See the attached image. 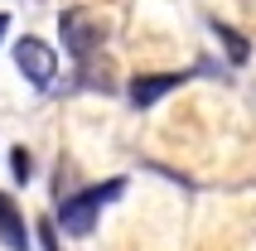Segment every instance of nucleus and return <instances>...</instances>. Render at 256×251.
<instances>
[{"label":"nucleus","mask_w":256,"mask_h":251,"mask_svg":"<svg viewBox=\"0 0 256 251\" xmlns=\"http://www.w3.org/2000/svg\"><path fill=\"white\" fill-rule=\"evenodd\" d=\"M126 194V179H106V184H87L78 188L72 198H58V212H54V227H63L68 237H92V227H97V212L106 203Z\"/></svg>","instance_id":"obj_1"},{"label":"nucleus","mask_w":256,"mask_h":251,"mask_svg":"<svg viewBox=\"0 0 256 251\" xmlns=\"http://www.w3.org/2000/svg\"><path fill=\"white\" fill-rule=\"evenodd\" d=\"M58 29H63V44H68V54L78 58V68L92 63V54L102 48V20L87 10H63L58 14Z\"/></svg>","instance_id":"obj_2"},{"label":"nucleus","mask_w":256,"mask_h":251,"mask_svg":"<svg viewBox=\"0 0 256 251\" xmlns=\"http://www.w3.org/2000/svg\"><path fill=\"white\" fill-rule=\"evenodd\" d=\"M14 68L24 72L29 82L39 87V92H48V87H54V78H58V54H54L44 39L24 34V39L14 44Z\"/></svg>","instance_id":"obj_3"},{"label":"nucleus","mask_w":256,"mask_h":251,"mask_svg":"<svg viewBox=\"0 0 256 251\" xmlns=\"http://www.w3.org/2000/svg\"><path fill=\"white\" fill-rule=\"evenodd\" d=\"M194 72H198V68H194ZM194 72H145V78H136V82H130V106H140V112H145V106H155L160 97L179 92Z\"/></svg>","instance_id":"obj_4"},{"label":"nucleus","mask_w":256,"mask_h":251,"mask_svg":"<svg viewBox=\"0 0 256 251\" xmlns=\"http://www.w3.org/2000/svg\"><path fill=\"white\" fill-rule=\"evenodd\" d=\"M29 227H24V212L14 208V198L0 188V246H10V251H29Z\"/></svg>","instance_id":"obj_5"},{"label":"nucleus","mask_w":256,"mask_h":251,"mask_svg":"<svg viewBox=\"0 0 256 251\" xmlns=\"http://www.w3.org/2000/svg\"><path fill=\"white\" fill-rule=\"evenodd\" d=\"M208 24H213V34L222 39V48H228V58H232V63H246V58H252V48H246V39L237 34V29H228L222 20H208Z\"/></svg>","instance_id":"obj_6"},{"label":"nucleus","mask_w":256,"mask_h":251,"mask_svg":"<svg viewBox=\"0 0 256 251\" xmlns=\"http://www.w3.org/2000/svg\"><path fill=\"white\" fill-rule=\"evenodd\" d=\"M10 174H14V184H29V179H34V154H29L24 145H14V150H10Z\"/></svg>","instance_id":"obj_7"},{"label":"nucleus","mask_w":256,"mask_h":251,"mask_svg":"<svg viewBox=\"0 0 256 251\" xmlns=\"http://www.w3.org/2000/svg\"><path fill=\"white\" fill-rule=\"evenodd\" d=\"M34 232H39V242H44V251H58V237H54V218H44V222L34 227Z\"/></svg>","instance_id":"obj_8"},{"label":"nucleus","mask_w":256,"mask_h":251,"mask_svg":"<svg viewBox=\"0 0 256 251\" xmlns=\"http://www.w3.org/2000/svg\"><path fill=\"white\" fill-rule=\"evenodd\" d=\"M5 29H10V14H0V39H5Z\"/></svg>","instance_id":"obj_9"}]
</instances>
